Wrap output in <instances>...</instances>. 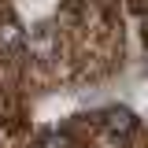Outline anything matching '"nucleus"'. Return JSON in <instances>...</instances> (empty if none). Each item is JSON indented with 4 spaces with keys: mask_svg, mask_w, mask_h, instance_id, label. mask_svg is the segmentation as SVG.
Here are the masks:
<instances>
[{
    "mask_svg": "<svg viewBox=\"0 0 148 148\" xmlns=\"http://www.w3.org/2000/svg\"><path fill=\"white\" fill-rule=\"evenodd\" d=\"M104 122H108L111 133H122V137H126V133L137 130V115H133L130 108H111L108 115H104Z\"/></svg>",
    "mask_w": 148,
    "mask_h": 148,
    "instance_id": "nucleus-1",
    "label": "nucleus"
}]
</instances>
